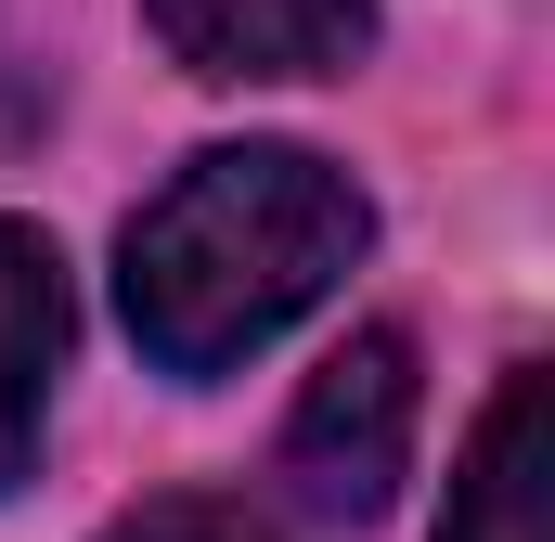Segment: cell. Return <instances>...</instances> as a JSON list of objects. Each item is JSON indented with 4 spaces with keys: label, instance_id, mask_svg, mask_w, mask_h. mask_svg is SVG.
<instances>
[{
    "label": "cell",
    "instance_id": "6da1fadb",
    "mask_svg": "<svg viewBox=\"0 0 555 542\" xmlns=\"http://www.w3.org/2000/svg\"><path fill=\"white\" fill-rule=\"evenodd\" d=\"M375 246V207L349 168L310 142H207L117 246V310H130L155 375H233L272 349L297 310H323Z\"/></svg>",
    "mask_w": 555,
    "mask_h": 542
},
{
    "label": "cell",
    "instance_id": "7a4b0ae2",
    "mask_svg": "<svg viewBox=\"0 0 555 542\" xmlns=\"http://www.w3.org/2000/svg\"><path fill=\"white\" fill-rule=\"evenodd\" d=\"M401 465H414V336L401 323H362L310 388L284 413V478H297V504L310 517H388V491H401Z\"/></svg>",
    "mask_w": 555,
    "mask_h": 542
},
{
    "label": "cell",
    "instance_id": "3957f363",
    "mask_svg": "<svg viewBox=\"0 0 555 542\" xmlns=\"http://www.w3.org/2000/svg\"><path fill=\"white\" fill-rule=\"evenodd\" d=\"M142 26L194 78H349L375 52V0H142Z\"/></svg>",
    "mask_w": 555,
    "mask_h": 542
},
{
    "label": "cell",
    "instance_id": "277c9868",
    "mask_svg": "<svg viewBox=\"0 0 555 542\" xmlns=\"http://www.w3.org/2000/svg\"><path fill=\"white\" fill-rule=\"evenodd\" d=\"M439 542H555V375L543 362H517V375L491 388Z\"/></svg>",
    "mask_w": 555,
    "mask_h": 542
},
{
    "label": "cell",
    "instance_id": "5b68a950",
    "mask_svg": "<svg viewBox=\"0 0 555 542\" xmlns=\"http://www.w3.org/2000/svg\"><path fill=\"white\" fill-rule=\"evenodd\" d=\"M52 375H65V259L39 220H0V491H26L39 465Z\"/></svg>",
    "mask_w": 555,
    "mask_h": 542
},
{
    "label": "cell",
    "instance_id": "8992f818",
    "mask_svg": "<svg viewBox=\"0 0 555 542\" xmlns=\"http://www.w3.org/2000/svg\"><path fill=\"white\" fill-rule=\"evenodd\" d=\"M104 542H284L272 517H246V504H207V491H168V504H142V517H117Z\"/></svg>",
    "mask_w": 555,
    "mask_h": 542
}]
</instances>
